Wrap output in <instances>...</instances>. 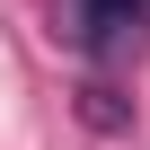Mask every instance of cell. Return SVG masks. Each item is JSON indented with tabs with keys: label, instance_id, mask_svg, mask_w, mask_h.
Here are the masks:
<instances>
[{
	"label": "cell",
	"instance_id": "cell-1",
	"mask_svg": "<svg viewBox=\"0 0 150 150\" xmlns=\"http://www.w3.org/2000/svg\"><path fill=\"white\" fill-rule=\"evenodd\" d=\"M62 9H71V35H80L88 53H115L124 35L150 27V0H62Z\"/></svg>",
	"mask_w": 150,
	"mask_h": 150
}]
</instances>
